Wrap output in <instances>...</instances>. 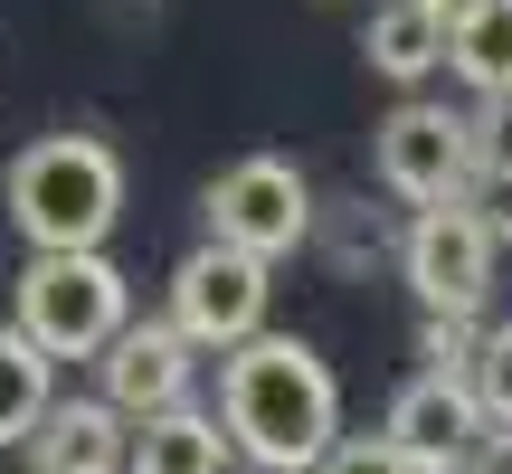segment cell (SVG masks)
I'll return each instance as SVG.
<instances>
[{"label": "cell", "mask_w": 512, "mask_h": 474, "mask_svg": "<svg viewBox=\"0 0 512 474\" xmlns=\"http://www.w3.org/2000/svg\"><path fill=\"white\" fill-rule=\"evenodd\" d=\"M465 152H475V181L512 190V86H503V95H484V105L465 114Z\"/></svg>", "instance_id": "2e32d148"}, {"label": "cell", "mask_w": 512, "mask_h": 474, "mask_svg": "<svg viewBox=\"0 0 512 474\" xmlns=\"http://www.w3.org/2000/svg\"><path fill=\"white\" fill-rule=\"evenodd\" d=\"M219 437L228 456L266 474H313L332 437H342V389H332L323 351L294 332H247L219 351Z\"/></svg>", "instance_id": "6da1fadb"}, {"label": "cell", "mask_w": 512, "mask_h": 474, "mask_svg": "<svg viewBox=\"0 0 512 474\" xmlns=\"http://www.w3.org/2000/svg\"><path fill=\"white\" fill-rule=\"evenodd\" d=\"M313 474H418V465H408L389 437H332L323 456H313Z\"/></svg>", "instance_id": "e0dca14e"}, {"label": "cell", "mask_w": 512, "mask_h": 474, "mask_svg": "<svg viewBox=\"0 0 512 474\" xmlns=\"http://www.w3.org/2000/svg\"><path fill=\"white\" fill-rule=\"evenodd\" d=\"M19 332L48 361H95L124 332V275L105 247H38L19 266Z\"/></svg>", "instance_id": "3957f363"}, {"label": "cell", "mask_w": 512, "mask_h": 474, "mask_svg": "<svg viewBox=\"0 0 512 474\" xmlns=\"http://www.w3.org/2000/svg\"><path fill=\"white\" fill-rule=\"evenodd\" d=\"M465 389H475L484 427H503V437H512V323H494V332L475 342V361H465Z\"/></svg>", "instance_id": "9a60e30c"}, {"label": "cell", "mask_w": 512, "mask_h": 474, "mask_svg": "<svg viewBox=\"0 0 512 474\" xmlns=\"http://www.w3.org/2000/svg\"><path fill=\"white\" fill-rule=\"evenodd\" d=\"M48 399H57L48 389V351H38L19 323H0V446H29V427H38Z\"/></svg>", "instance_id": "5bb4252c"}, {"label": "cell", "mask_w": 512, "mask_h": 474, "mask_svg": "<svg viewBox=\"0 0 512 474\" xmlns=\"http://www.w3.org/2000/svg\"><path fill=\"white\" fill-rule=\"evenodd\" d=\"M124 474H228V437L219 418H200V408H162V418H133L124 437Z\"/></svg>", "instance_id": "8fae6325"}, {"label": "cell", "mask_w": 512, "mask_h": 474, "mask_svg": "<svg viewBox=\"0 0 512 474\" xmlns=\"http://www.w3.org/2000/svg\"><path fill=\"white\" fill-rule=\"evenodd\" d=\"M380 437L399 446L418 474H465L475 446H484V408H475V389H465V370H418V380L389 399Z\"/></svg>", "instance_id": "ba28073f"}, {"label": "cell", "mask_w": 512, "mask_h": 474, "mask_svg": "<svg viewBox=\"0 0 512 474\" xmlns=\"http://www.w3.org/2000/svg\"><path fill=\"white\" fill-rule=\"evenodd\" d=\"M124 219V152L105 133H38L10 162V228L38 247H105Z\"/></svg>", "instance_id": "7a4b0ae2"}, {"label": "cell", "mask_w": 512, "mask_h": 474, "mask_svg": "<svg viewBox=\"0 0 512 474\" xmlns=\"http://www.w3.org/2000/svg\"><path fill=\"white\" fill-rule=\"evenodd\" d=\"M446 67L465 76L475 95L512 86V0H446Z\"/></svg>", "instance_id": "7c38bea8"}, {"label": "cell", "mask_w": 512, "mask_h": 474, "mask_svg": "<svg viewBox=\"0 0 512 474\" xmlns=\"http://www.w3.org/2000/svg\"><path fill=\"white\" fill-rule=\"evenodd\" d=\"M266 294H275L266 256L200 237V247L171 266V332H181L190 351H228V342H247V332H266Z\"/></svg>", "instance_id": "8992f818"}, {"label": "cell", "mask_w": 512, "mask_h": 474, "mask_svg": "<svg viewBox=\"0 0 512 474\" xmlns=\"http://www.w3.org/2000/svg\"><path fill=\"white\" fill-rule=\"evenodd\" d=\"M427 10H446V0H427Z\"/></svg>", "instance_id": "ac0fdd59"}, {"label": "cell", "mask_w": 512, "mask_h": 474, "mask_svg": "<svg viewBox=\"0 0 512 474\" xmlns=\"http://www.w3.org/2000/svg\"><path fill=\"white\" fill-rule=\"evenodd\" d=\"M370 171H380V190H399L408 209L427 200H465V181H475V152H465V114L446 105H389V124L370 133Z\"/></svg>", "instance_id": "52a82bcc"}, {"label": "cell", "mask_w": 512, "mask_h": 474, "mask_svg": "<svg viewBox=\"0 0 512 474\" xmlns=\"http://www.w3.org/2000/svg\"><path fill=\"white\" fill-rule=\"evenodd\" d=\"M361 57H370L380 76H389V86H418L427 67H446V19L427 10V0H389V10L370 19Z\"/></svg>", "instance_id": "4fadbf2b"}, {"label": "cell", "mask_w": 512, "mask_h": 474, "mask_svg": "<svg viewBox=\"0 0 512 474\" xmlns=\"http://www.w3.org/2000/svg\"><path fill=\"white\" fill-rule=\"evenodd\" d=\"M124 427L133 418H114L105 399H48L29 427L38 474H124Z\"/></svg>", "instance_id": "30bf717a"}, {"label": "cell", "mask_w": 512, "mask_h": 474, "mask_svg": "<svg viewBox=\"0 0 512 474\" xmlns=\"http://www.w3.org/2000/svg\"><path fill=\"white\" fill-rule=\"evenodd\" d=\"M209 237L219 247H247V256H294L313 237V190L304 171L285 162V152H247V162H228L219 181H209Z\"/></svg>", "instance_id": "5b68a950"}, {"label": "cell", "mask_w": 512, "mask_h": 474, "mask_svg": "<svg viewBox=\"0 0 512 474\" xmlns=\"http://www.w3.org/2000/svg\"><path fill=\"white\" fill-rule=\"evenodd\" d=\"M399 266H408V285H418L427 313L475 323L484 294H494V228L475 219V200H427L418 219H408V237H399Z\"/></svg>", "instance_id": "277c9868"}, {"label": "cell", "mask_w": 512, "mask_h": 474, "mask_svg": "<svg viewBox=\"0 0 512 474\" xmlns=\"http://www.w3.org/2000/svg\"><path fill=\"white\" fill-rule=\"evenodd\" d=\"M95 361H105V408L114 418H162V408L190 399V342L171 323H124Z\"/></svg>", "instance_id": "9c48e42d"}]
</instances>
